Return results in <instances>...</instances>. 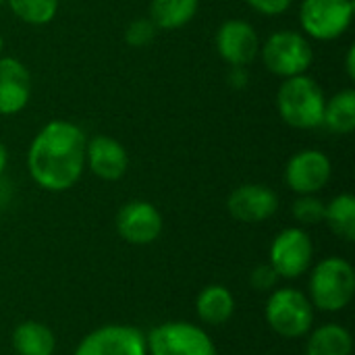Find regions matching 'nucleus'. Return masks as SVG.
Instances as JSON below:
<instances>
[{
	"instance_id": "nucleus-20",
	"label": "nucleus",
	"mask_w": 355,
	"mask_h": 355,
	"mask_svg": "<svg viewBox=\"0 0 355 355\" xmlns=\"http://www.w3.org/2000/svg\"><path fill=\"white\" fill-rule=\"evenodd\" d=\"M198 8L200 0H150V19L158 29H181Z\"/></svg>"
},
{
	"instance_id": "nucleus-32",
	"label": "nucleus",
	"mask_w": 355,
	"mask_h": 355,
	"mask_svg": "<svg viewBox=\"0 0 355 355\" xmlns=\"http://www.w3.org/2000/svg\"><path fill=\"white\" fill-rule=\"evenodd\" d=\"M2 6H4V0H0V10H2Z\"/></svg>"
},
{
	"instance_id": "nucleus-6",
	"label": "nucleus",
	"mask_w": 355,
	"mask_h": 355,
	"mask_svg": "<svg viewBox=\"0 0 355 355\" xmlns=\"http://www.w3.org/2000/svg\"><path fill=\"white\" fill-rule=\"evenodd\" d=\"M148 355H218L210 335L191 322H162L146 335Z\"/></svg>"
},
{
	"instance_id": "nucleus-21",
	"label": "nucleus",
	"mask_w": 355,
	"mask_h": 355,
	"mask_svg": "<svg viewBox=\"0 0 355 355\" xmlns=\"http://www.w3.org/2000/svg\"><path fill=\"white\" fill-rule=\"evenodd\" d=\"M324 223L343 241L355 239V198L352 193H339L324 208Z\"/></svg>"
},
{
	"instance_id": "nucleus-5",
	"label": "nucleus",
	"mask_w": 355,
	"mask_h": 355,
	"mask_svg": "<svg viewBox=\"0 0 355 355\" xmlns=\"http://www.w3.org/2000/svg\"><path fill=\"white\" fill-rule=\"evenodd\" d=\"M260 56L264 67L277 77H295L308 73L314 60V50L310 40L293 29L275 31L264 46H260Z\"/></svg>"
},
{
	"instance_id": "nucleus-7",
	"label": "nucleus",
	"mask_w": 355,
	"mask_h": 355,
	"mask_svg": "<svg viewBox=\"0 0 355 355\" xmlns=\"http://www.w3.org/2000/svg\"><path fill=\"white\" fill-rule=\"evenodd\" d=\"M354 0H302L300 23L306 37L333 42L354 23Z\"/></svg>"
},
{
	"instance_id": "nucleus-18",
	"label": "nucleus",
	"mask_w": 355,
	"mask_h": 355,
	"mask_svg": "<svg viewBox=\"0 0 355 355\" xmlns=\"http://www.w3.org/2000/svg\"><path fill=\"white\" fill-rule=\"evenodd\" d=\"M354 354V337L341 324H322L318 327L308 343L306 355H352Z\"/></svg>"
},
{
	"instance_id": "nucleus-26",
	"label": "nucleus",
	"mask_w": 355,
	"mask_h": 355,
	"mask_svg": "<svg viewBox=\"0 0 355 355\" xmlns=\"http://www.w3.org/2000/svg\"><path fill=\"white\" fill-rule=\"evenodd\" d=\"M248 6L264 17H277L291 8L293 0H245Z\"/></svg>"
},
{
	"instance_id": "nucleus-19",
	"label": "nucleus",
	"mask_w": 355,
	"mask_h": 355,
	"mask_svg": "<svg viewBox=\"0 0 355 355\" xmlns=\"http://www.w3.org/2000/svg\"><path fill=\"white\" fill-rule=\"evenodd\" d=\"M322 127L337 135H349L355 129V92L341 89L324 102Z\"/></svg>"
},
{
	"instance_id": "nucleus-2",
	"label": "nucleus",
	"mask_w": 355,
	"mask_h": 355,
	"mask_svg": "<svg viewBox=\"0 0 355 355\" xmlns=\"http://www.w3.org/2000/svg\"><path fill=\"white\" fill-rule=\"evenodd\" d=\"M324 92L308 73L287 77L277 92V110L293 129H318L324 114Z\"/></svg>"
},
{
	"instance_id": "nucleus-30",
	"label": "nucleus",
	"mask_w": 355,
	"mask_h": 355,
	"mask_svg": "<svg viewBox=\"0 0 355 355\" xmlns=\"http://www.w3.org/2000/svg\"><path fill=\"white\" fill-rule=\"evenodd\" d=\"M6 164H8V152H6V146L0 141V175H4Z\"/></svg>"
},
{
	"instance_id": "nucleus-23",
	"label": "nucleus",
	"mask_w": 355,
	"mask_h": 355,
	"mask_svg": "<svg viewBox=\"0 0 355 355\" xmlns=\"http://www.w3.org/2000/svg\"><path fill=\"white\" fill-rule=\"evenodd\" d=\"M324 208L327 204L320 198H316V193H312V196H300L293 202L291 212L300 225H318L324 220Z\"/></svg>"
},
{
	"instance_id": "nucleus-29",
	"label": "nucleus",
	"mask_w": 355,
	"mask_h": 355,
	"mask_svg": "<svg viewBox=\"0 0 355 355\" xmlns=\"http://www.w3.org/2000/svg\"><path fill=\"white\" fill-rule=\"evenodd\" d=\"M345 73H347V77L354 81L355 79V46L354 44L347 48V56H345Z\"/></svg>"
},
{
	"instance_id": "nucleus-1",
	"label": "nucleus",
	"mask_w": 355,
	"mask_h": 355,
	"mask_svg": "<svg viewBox=\"0 0 355 355\" xmlns=\"http://www.w3.org/2000/svg\"><path fill=\"white\" fill-rule=\"evenodd\" d=\"M87 137L71 121L46 123L29 144L27 168L35 185L46 191L71 189L85 171Z\"/></svg>"
},
{
	"instance_id": "nucleus-16",
	"label": "nucleus",
	"mask_w": 355,
	"mask_h": 355,
	"mask_svg": "<svg viewBox=\"0 0 355 355\" xmlns=\"http://www.w3.org/2000/svg\"><path fill=\"white\" fill-rule=\"evenodd\" d=\"M196 312L204 324L223 327L235 312V297L225 285H208L196 300Z\"/></svg>"
},
{
	"instance_id": "nucleus-25",
	"label": "nucleus",
	"mask_w": 355,
	"mask_h": 355,
	"mask_svg": "<svg viewBox=\"0 0 355 355\" xmlns=\"http://www.w3.org/2000/svg\"><path fill=\"white\" fill-rule=\"evenodd\" d=\"M281 277L277 275V270L270 266V264H262V266H256L250 275V285L256 289V291H270L277 281Z\"/></svg>"
},
{
	"instance_id": "nucleus-10",
	"label": "nucleus",
	"mask_w": 355,
	"mask_h": 355,
	"mask_svg": "<svg viewBox=\"0 0 355 355\" xmlns=\"http://www.w3.org/2000/svg\"><path fill=\"white\" fill-rule=\"evenodd\" d=\"M333 175L329 156L320 150L308 148L293 154L285 166V183L297 196H312L322 191Z\"/></svg>"
},
{
	"instance_id": "nucleus-31",
	"label": "nucleus",
	"mask_w": 355,
	"mask_h": 355,
	"mask_svg": "<svg viewBox=\"0 0 355 355\" xmlns=\"http://www.w3.org/2000/svg\"><path fill=\"white\" fill-rule=\"evenodd\" d=\"M2 50H4V37H2V33H0V56H2Z\"/></svg>"
},
{
	"instance_id": "nucleus-8",
	"label": "nucleus",
	"mask_w": 355,
	"mask_h": 355,
	"mask_svg": "<svg viewBox=\"0 0 355 355\" xmlns=\"http://www.w3.org/2000/svg\"><path fill=\"white\" fill-rule=\"evenodd\" d=\"M314 258L310 235L300 227L283 229L270 245V266L283 279H300L306 275Z\"/></svg>"
},
{
	"instance_id": "nucleus-17",
	"label": "nucleus",
	"mask_w": 355,
	"mask_h": 355,
	"mask_svg": "<svg viewBox=\"0 0 355 355\" xmlns=\"http://www.w3.org/2000/svg\"><path fill=\"white\" fill-rule=\"evenodd\" d=\"M12 347L17 355H52L56 352V337L50 327L25 320L12 331Z\"/></svg>"
},
{
	"instance_id": "nucleus-27",
	"label": "nucleus",
	"mask_w": 355,
	"mask_h": 355,
	"mask_svg": "<svg viewBox=\"0 0 355 355\" xmlns=\"http://www.w3.org/2000/svg\"><path fill=\"white\" fill-rule=\"evenodd\" d=\"M227 81L233 89H245L248 83H250V71L248 67H231L229 69V75H227Z\"/></svg>"
},
{
	"instance_id": "nucleus-28",
	"label": "nucleus",
	"mask_w": 355,
	"mask_h": 355,
	"mask_svg": "<svg viewBox=\"0 0 355 355\" xmlns=\"http://www.w3.org/2000/svg\"><path fill=\"white\" fill-rule=\"evenodd\" d=\"M12 196H15L12 183H10L4 175H0V210L6 208V206L12 202Z\"/></svg>"
},
{
	"instance_id": "nucleus-15",
	"label": "nucleus",
	"mask_w": 355,
	"mask_h": 355,
	"mask_svg": "<svg viewBox=\"0 0 355 355\" xmlns=\"http://www.w3.org/2000/svg\"><path fill=\"white\" fill-rule=\"evenodd\" d=\"M31 98V73L15 56H0V116L19 114Z\"/></svg>"
},
{
	"instance_id": "nucleus-24",
	"label": "nucleus",
	"mask_w": 355,
	"mask_h": 355,
	"mask_svg": "<svg viewBox=\"0 0 355 355\" xmlns=\"http://www.w3.org/2000/svg\"><path fill=\"white\" fill-rule=\"evenodd\" d=\"M158 33V27L152 23L150 17H139V19H133L127 29H125V42L131 46V48H146L154 42Z\"/></svg>"
},
{
	"instance_id": "nucleus-13",
	"label": "nucleus",
	"mask_w": 355,
	"mask_h": 355,
	"mask_svg": "<svg viewBox=\"0 0 355 355\" xmlns=\"http://www.w3.org/2000/svg\"><path fill=\"white\" fill-rule=\"evenodd\" d=\"M229 214L245 225H258L275 216L279 210V196L260 183H245L231 191L227 200Z\"/></svg>"
},
{
	"instance_id": "nucleus-12",
	"label": "nucleus",
	"mask_w": 355,
	"mask_h": 355,
	"mask_svg": "<svg viewBox=\"0 0 355 355\" xmlns=\"http://www.w3.org/2000/svg\"><path fill=\"white\" fill-rule=\"evenodd\" d=\"M162 214L146 200L127 202L116 214V233L131 245H150L162 233Z\"/></svg>"
},
{
	"instance_id": "nucleus-14",
	"label": "nucleus",
	"mask_w": 355,
	"mask_h": 355,
	"mask_svg": "<svg viewBox=\"0 0 355 355\" xmlns=\"http://www.w3.org/2000/svg\"><path fill=\"white\" fill-rule=\"evenodd\" d=\"M85 166H89L98 179L114 183L125 177L129 154L119 139L110 135H94L85 146Z\"/></svg>"
},
{
	"instance_id": "nucleus-4",
	"label": "nucleus",
	"mask_w": 355,
	"mask_h": 355,
	"mask_svg": "<svg viewBox=\"0 0 355 355\" xmlns=\"http://www.w3.org/2000/svg\"><path fill=\"white\" fill-rule=\"evenodd\" d=\"M264 316L277 335L285 339H302L314 324V306L300 289L283 287L270 293Z\"/></svg>"
},
{
	"instance_id": "nucleus-22",
	"label": "nucleus",
	"mask_w": 355,
	"mask_h": 355,
	"mask_svg": "<svg viewBox=\"0 0 355 355\" xmlns=\"http://www.w3.org/2000/svg\"><path fill=\"white\" fill-rule=\"evenodd\" d=\"M10 12L27 25H48L58 12L60 0H4Z\"/></svg>"
},
{
	"instance_id": "nucleus-9",
	"label": "nucleus",
	"mask_w": 355,
	"mask_h": 355,
	"mask_svg": "<svg viewBox=\"0 0 355 355\" xmlns=\"http://www.w3.org/2000/svg\"><path fill=\"white\" fill-rule=\"evenodd\" d=\"M75 355H148L146 335L129 324H106L85 335Z\"/></svg>"
},
{
	"instance_id": "nucleus-11",
	"label": "nucleus",
	"mask_w": 355,
	"mask_h": 355,
	"mask_svg": "<svg viewBox=\"0 0 355 355\" xmlns=\"http://www.w3.org/2000/svg\"><path fill=\"white\" fill-rule=\"evenodd\" d=\"M218 56L229 67H248L260 54V37L252 23L243 19L225 21L214 37Z\"/></svg>"
},
{
	"instance_id": "nucleus-3",
	"label": "nucleus",
	"mask_w": 355,
	"mask_h": 355,
	"mask_svg": "<svg viewBox=\"0 0 355 355\" xmlns=\"http://www.w3.org/2000/svg\"><path fill=\"white\" fill-rule=\"evenodd\" d=\"M355 295L354 266L337 256L324 258L310 277V302L322 312L345 310Z\"/></svg>"
}]
</instances>
